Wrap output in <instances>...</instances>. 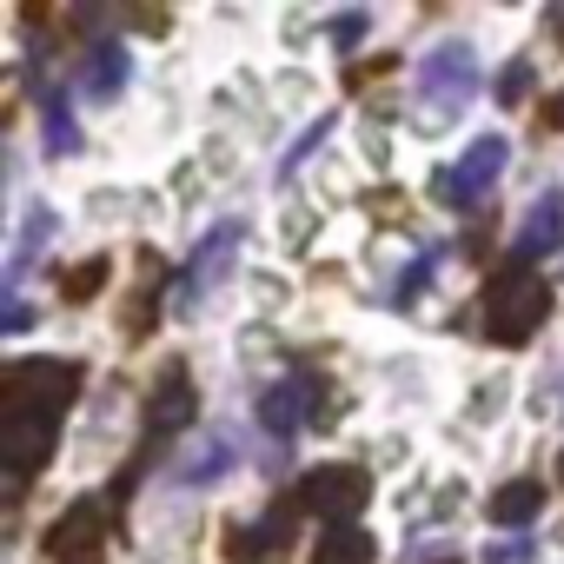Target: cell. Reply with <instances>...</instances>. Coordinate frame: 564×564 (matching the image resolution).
Segmentation results:
<instances>
[{
	"label": "cell",
	"instance_id": "cell-13",
	"mask_svg": "<svg viewBox=\"0 0 564 564\" xmlns=\"http://www.w3.org/2000/svg\"><path fill=\"white\" fill-rule=\"evenodd\" d=\"M80 87H87L94 100L120 94V87H127V47H120V41H94V47H87V74H80Z\"/></svg>",
	"mask_w": 564,
	"mask_h": 564
},
{
	"label": "cell",
	"instance_id": "cell-9",
	"mask_svg": "<svg viewBox=\"0 0 564 564\" xmlns=\"http://www.w3.org/2000/svg\"><path fill=\"white\" fill-rule=\"evenodd\" d=\"M232 246H239V226H219L199 252H193V265H186V279H180V306H199L219 279H226V265H232Z\"/></svg>",
	"mask_w": 564,
	"mask_h": 564
},
{
	"label": "cell",
	"instance_id": "cell-21",
	"mask_svg": "<svg viewBox=\"0 0 564 564\" xmlns=\"http://www.w3.org/2000/svg\"><path fill=\"white\" fill-rule=\"evenodd\" d=\"M551 34L564 41V0H557V8H551Z\"/></svg>",
	"mask_w": 564,
	"mask_h": 564
},
{
	"label": "cell",
	"instance_id": "cell-15",
	"mask_svg": "<svg viewBox=\"0 0 564 564\" xmlns=\"http://www.w3.org/2000/svg\"><path fill=\"white\" fill-rule=\"evenodd\" d=\"M372 557H379L372 531L366 524H339V531H319V557L313 564H372Z\"/></svg>",
	"mask_w": 564,
	"mask_h": 564
},
{
	"label": "cell",
	"instance_id": "cell-12",
	"mask_svg": "<svg viewBox=\"0 0 564 564\" xmlns=\"http://www.w3.org/2000/svg\"><path fill=\"white\" fill-rule=\"evenodd\" d=\"M193 412H199V399H193V379H166L160 392H153V412H147V432L153 438H180L186 425H193Z\"/></svg>",
	"mask_w": 564,
	"mask_h": 564
},
{
	"label": "cell",
	"instance_id": "cell-8",
	"mask_svg": "<svg viewBox=\"0 0 564 564\" xmlns=\"http://www.w3.org/2000/svg\"><path fill=\"white\" fill-rule=\"evenodd\" d=\"M505 153H511V147H505L498 133L471 140V147L458 153V166L445 173V199H452V206H478V199L498 186V173H505Z\"/></svg>",
	"mask_w": 564,
	"mask_h": 564
},
{
	"label": "cell",
	"instance_id": "cell-3",
	"mask_svg": "<svg viewBox=\"0 0 564 564\" xmlns=\"http://www.w3.org/2000/svg\"><path fill=\"white\" fill-rule=\"evenodd\" d=\"M61 438V412H34V405H0V465L14 478H34L54 458Z\"/></svg>",
	"mask_w": 564,
	"mask_h": 564
},
{
	"label": "cell",
	"instance_id": "cell-16",
	"mask_svg": "<svg viewBox=\"0 0 564 564\" xmlns=\"http://www.w3.org/2000/svg\"><path fill=\"white\" fill-rule=\"evenodd\" d=\"M41 127H47V147H54V153H74V147H80V127H74L67 94H47V100H41Z\"/></svg>",
	"mask_w": 564,
	"mask_h": 564
},
{
	"label": "cell",
	"instance_id": "cell-10",
	"mask_svg": "<svg viewBox=\"0 0 564 564\" xmlns=\"http://www.w3.org/2000/svg\"><path fill=\"white\" fill-rule=\"evenodd\" d=\"M100 524H107V511L94 505V498H80L61 524H54V538H47V551L61 557V564H94V551H100Z\"/></svg>",
	"mask_w": 564,
	"mask_h": 564
},
{
	"label": "cell",
	"instance_id": "cell-14",
	"mask_svg": "<svg viewBox=\"0 0 564 564\" xmlns=\"http://www.w3.org/2000/svg\"><path fill=\"white\" fill-rule=\"evenodd\" d=\"M491 524H531L538 511H544V485H531V478H511V485H498L491 491Z\"/></svg>",
	"mask_w": 564,
	"mask_h": 564
},
{
	"label": "cell",
	"instance_id": "cell-23",
	"mask_svg": "<svg viewBox=\"0 0 564 564\" xmlns=\"http://www.w3.org/2000/svg\"><path fill=\"white\" fill-rule=\"evenodd\" d=\"M557 471H564V458H557Z\"/></svg>",
	"mask_w": 564,
	"mask_h": 564
},
{
	"label": "cell",
	"instance_id": "cell-5",
	"mask_svg": "<svg viewBox=\"0 0 564 564\" xmlns=\"http://www.w3.org/2000/svg\"><path fill=\"white\" fill-rule=\"evenodd\" d=\"M471 87H478V54L465 47V41H438L425 61H419V94L432 100V107H458V100H471Z\"/></svg>",
	"mask_w": 564,
	"mask_h": 564
},
{
	"label": "cell",
	"instance_id": "cell-2",
	"mask_svg": "<svg viewBox=\"0 0 564 564\" xmlns=\"http://www.w3.org/2000/svg\"><path fill=\"white\" fill-rule=\"evenodd\" d=\"M366 498H372V478L359 471V465H313L306 478H300V511H313L319 524H359V511H366Z\"/></svg>",
	"mask_w": 564,
	"mask_h": 564
},
{
	"label": "cell",
	"instance_id": "cell-19",
	"mask_svg": "<svg viewBox=\"0 0 564 564\" xmlns=\"http://www.w3.org/2000/svg\"><path fill=\"white\" fill-rule=\"evenodd\" d=\"M524 80H531V67H524V61H511V67H505V80H498V87H505V100H518V94H524Z\"/></svg>",
	"mask_w": 564,
	"mask_h": 564
},
{
	"label": "cell",
	"instance_id": "cell-7",
	"mask_svg": "<svg viewBox=\"0 0 564 564\" xmlns=\"http://www.w3.org/2000/svg\"><path fill=\"white\" fill-rule=\"evenodd\" d=\"M293 518H300V498H279V505H265V518L239 524L226 551L239 564H279V557H286V544H293Z\"/></svg>",
	"mask_w": 564,
	"mask_h": 564
},
{
	"label": "cell",
	"instance_id": "cell-22",
	"mask_svg": "<svg viewBox=\"0 0 564 564\" xmlns=\"http://www.w3.org/2000/svg\"><path fill=\"white\" fill-rule=\"evenodd\" d=\"M557 127H564V94H557Z\"/></svg>",
	"mask_w": 564,
	"mask_h": 564
},
{
	"label": "cell",
	"instance_id": "cell-17",
	"mask_svg": "<svg viewBox=\"0 0 564 564\" xmlns=\"http://www.w3.org/2000/svg\"><path fill=\"white\" fill-rule=\"evenodd\" d=\"M226 465H232V445H226V438L213 432V438H206V445H199V452H193V458L180 465V485H206V478H219Z\"/></svg>",
	"mask_w": 564,
	"mask_h": 564
},
{
	"label": "cell",
	"instance_id": "cell-18",
	"mask_svg": "<svg viewBox=\"0 0 564 564\" xmlns=\"http://www.w3.org/2000/svg\"><path fill=\"white\" fill-rule=\"evenodd\" d=\"M0 326H8V333H28V326H34V313H28L21 293H8V319H0Z\"/></svg>",
	"mask_w": 564,
	"mask_h": 564
},
{
	"label": "cell",
	"instance_id": "cell-11",
	"mask_svg": "<svg viewBox=\"0 0 564 564\" xmlns=\"http://www.w3.org/2000/svg\"><path fill=\"white\" fill-rule=\"evenodd\" d=\"M557 239H564V206H557V199H538V206L524 213L518 239H511V259H518V265H531V259L557 252Z\"/></svg>",
	"mask_w": 564,
	"mask_h": 564
},
{
	"label": "cell",
	"instance_id": "cell-4",
	"mask_svg": "<svg viewBox=\"0 0 564 564\" xmlns=\"http://www.w3.org/2000/svg\"><path fill=\"white\" fill-rule=\"evenodd\" d=\"M80 392V366L67 359H21L8 366V386H0V405H34V412H67Z\"/></svg>",
	"mask_w": 564,
	"mask_h": 564
},
{
	"label": "cell",
	"instance_id": "cell-20",
	"mask_svg": "<svg viewBox=\"0 0 564 564\" xmlns=\"http://www.w3.org/2000/svg\"><path fill=\"white\" fill-rule=\"evenodd\" d=\"M100 272H107V265H100V259H94V265H87V272H80V279H74V286H67V293H74V300H87V293H94V286H100Z\"/></svg>",
	"mask_w": 564,
	"mask_h": 564
},
{
	"label": "cell",
	"instance_id": "cell-6",
	"mask_svg": "<svg viewBox=\"0 0 564 564\" xmlns=\"http://www.w3.org/2000/svg\"><path fill=\"white\" fill-rule=\"evenodd\" d=\"M313 405H319V386H313L306 372H286V379H272V386L259 392V425H265L272 438H300L306 419H313Z\"/></svg>",
	"mask_w": 564,
	"mask_h": 564
},
{
	"label": "cell",
	"instance_id": "cell-1",
	"mask_svg": "<svg viewBox=\"0 0 564 564\" xmlns=\"http://www.w3.org/2000/svg\"><path fill=\"white\" fill-rule=\"evenodd\" d=\"M551 319V286L538 279V265H498L491 286H485V333L498 346H524L538 326Z\"/></svg>",
	"mask_w": 564,
	"mask_h": 564
}]
</instances>
